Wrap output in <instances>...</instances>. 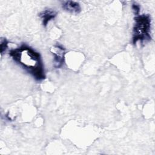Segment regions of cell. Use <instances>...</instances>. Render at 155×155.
I'll use <instances>...</instances> for the list:
<instances>
[{
    "mask_svg": "<svg viewBox=\"0 0 155 155\" xmlns=\"http://www.w3.org/2000/svg\"><path fill=\"white\" fill-rule=\"evenodd\" d=\"M56 15V12L51 8L45 9L39 13V17L41 19L42 25L44 27H46L50 21L54 19Z\"/></svg>",
    "mask_w": 155,
    "mask_h": 155,
    "instance_id": "obj_5",
    "label": "cell"
},
{
    "mask_svg": "<svg viewBox=\"0 0 155 155\" xmlns=\"http://www.w3.org/2000/svg\"><path fill=\"white\" fill-rule=\"evenodd\" d=\"M65 48L60 44L54 45L51 49L53 55L54 67L59 68L62 67L65 61Z\"/></svg>",
    "mask_w": 155,
    "mask_h": 155,
    "instance_id": "obj_3",
    "label": "cell"
},
{
    "mask_svg": "<svg viewBox=\"0 0 155 155\" xmlns=\"http://www.w3.org/2000/svg\"><path fill=\"white\" fill-rule=\"evenodd\" d=\"M151 20L149 15H136L134 18L132 42L134 45L138 42L150 41L151 36Z\"/></svg>",
    "mask_w": 155,
    "mask_h": 155,
    "instance_id": "obj_2",
    "label": "cell"
},
{
    "mask_svg": "<svg viewBox=\"0 0 155 155\" xmlns=\"http://www.w3.org/2000/svg\"><path fill=\"white\" fill-rule=\"evenodd\" d=\"M62 8L71 14L77 15L81 12V7L79 2L74 1H64L62 2Z\"/></svg>",
    "mask_w": 155,
    "mask_h": 155,
    "instance_id": "obj_4",
    "label": "cell"
},
{
    "mask_svg": "<svg viewBox=\"0 0 155 155\" xmlns=\"http://www.w3.org/2000/svg\"><path fill=\"white\" fill-rule=\"evenodd\" d=\"M9 55L36 81H40L45 78L42 58L33 48L23 44L17 48L10 50Z\"/></svg>",
    "mask_w": 155,
    "mask_h": 155,
    "instance_id": "obj_1",
    "label": "cell"
},
{
    "mask_svg": "<svg viewBox=\"0 0 155 155\" xmlns=\"http://www.w3.org/2000/svg\"><path fill=\"white\" fill-rule=\"evenodd\" d=\"M132 8H133V12H134V15H135L136 16L139 15V12H140V6L138 4H137L136 2H134V3L132 4Z\"/></svg>",
    "mask_w": 155,
    "mask_h": 155,
    "instance_id": "obj_7",
    "label": "cell"
},
{
    "mask_svg": "<svg viewBox=\"0 0 155 155\" xmlns=\"http://www.w3.org/2000/svg\"><path fill=\"white\" fill-rule=\"evenodd\" d=\"M8 44V42L7 41V40L5 38L1 39V54H2L4 51H5L7 49Z\"/></svg>",
    "mask_w": 155,
    "mask_h": 155,
    "instance_id": "obj_6",
    "label": "cell"
}]
</instances>
